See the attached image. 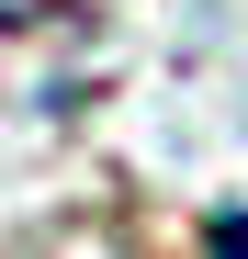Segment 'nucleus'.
<instances>
[{
    "label": "nucleus",
    "instance_id": "1",
    "mask_svg": "<svg viewBox=\"0 0 248 259\" xmlns=\"http://www.w3.org/2000/svg\"><path fill=\"white\" fill-rule=\"evenodd\" d=\"M203 237H215V259H248V226H237V214H215Z\"/></svg>",
    "mask_w": 248,
    "mask_h": 259
}]
</instances>
